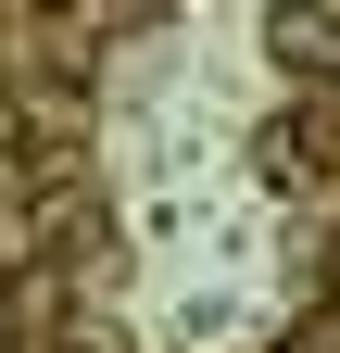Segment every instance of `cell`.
I'll use <instances>...</instances> for the list:
<instances>
[{
  "instance_id": "1",
  "label": "cell",
  "mask_w": 340,
  "mask_h": 353,
  "mask_svg": "<svg viewBox=\"0 0 340 353\" xmlns=\"http://www.w3.org/2000/svg\"><path fill=\"white\" fill-rule=\"evenodd\" d=\"M277 76H340V13L328 0H277Z\"/></svg>"
},
{
  "instance_id": "2",
  "label": "cell",
  "mask_w": 340,
  "mask_h": 353,
  "mask_svg": "<svg viewBox=\"0 0 340 353\" xmlns=\"http://www.w3.org/2000/svg\"><path fill=\"white\" fill-rule=\"evenodd\" d=\"M252 164H265L277 190H315V139H303V126H290V114L265 126V152H252Z\"/></svg>"
}]
</instances>
